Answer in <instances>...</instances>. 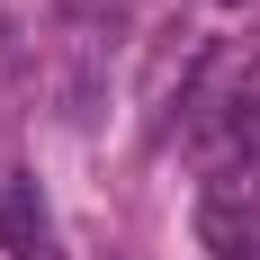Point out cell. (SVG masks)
I'll use <instances>...</instances> for the list:
<instances>
[{"mask_svg": "<svg viewBox=\"0 0 260 260\" xmlns=\"http://www.w3.org/2000/svg\"><path fill=\"white\" fill-rule=\"evenodd\" d=\"M0 251H9V260H63V251H54V224H45V207H36L27 180L0 188Z\"/></svg>", "mask_w": 260, "mask_h": 260, "instance_id": "cell-2", "label": "cell"}, {"mask_svg": "<svg viewBox=\"0 0 260 260\" xmlns=\"http://www.w3.org/2000/svg\"><path fill=\"white\" fill-rule=\"evenodd\" d=\"M198 242L215 260H251L260 251V161H224L198 198Z\"/></svg>", "mask_w": 260, "mask_h": 260, "instance_id": "cell-1", "label": "cell"}]
</instances>
